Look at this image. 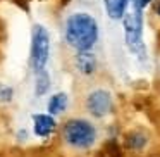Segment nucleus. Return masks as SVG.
I'll list each match as a JSON object with an SVG mask.
<instances>
[{"mask_svg": "<svg viewBox=\"0 0 160 157\" xmlns=\"http://www.w3.org/2000/svg\"><path fill=\"white\" fill-rule=\"evenodd\" d=\"M146 143H148V136L145 131H139V129L129 131L124 140V147L129 150H141L146 147Z\"/></svg>", "mask_w": 160, "mask_h": 157, "instance_id": "obj_9", "label": "nucleus"}, {"mask_svg": "<svg viewBox=\"0 0 160 157\" xmlns=\"http://www.w3.org/2000/svg\"><path fill=\"white\" fill-rule=\"evenodd\" d=\"M114 109V100L108 90L105 88H95L88 92L84 97V112L95 119H103Z\"/></svg>", "mask_w": 160, "mask_h": 157, "instance_id": "obj_5", "label": "nucleus"}, {"mask_svg": "<svg viewBox=\"0 0 160 157\" xmlns=\"http://www.w3.org/2000/svg\"><path fill=\"white\" fill-rule=\"evenodd\" d=\"M62 147L69 152L83 154L95 147L98 140V129L88 118L71 116L57 129Z\"/></svg>", "mask_w": 160, "mask_h": 157, "instance_id": "obj_1", "label": "nucleus"}, {"mask_svg": "<svg viewBox=\"0 0 160 157\" xmlns=\"http://www.w3.org/2000/svg\"><path fill=\"white\" fill-rule=\"evenodd\" d=\"M31 124H33V135L40 140H48L59 129L57 119L53 116L47 114V112H36V114H33Z\"/></svg>", "mask_w": 160, "mask_h": 157, "instance_id": "obj_6", "label": "nucleus"}, {"mask_svg": "<svg viewBox=\"0 0 160 157\" xmlns=\"http://www.w3.org/2000/svg\"><path fill=\"white\" fill-rule=\"evenodd\" d=\"M97 157H122V149L115 140H108L100 147Z\"/></svg>", "mask_w": 160, "mask_h": 157, "instance_id": "obj_12", "label": "nucleus"}, {"mask_svg": "<svg viewBox=\"0 0 160 157\" xmlns=\"http://www.w3.org/2000/svg\"><path fill=\"white\" fill-rule=\"evenodd\" d=\"M152 0H132V11L124 14V33L126 43L132 54L143 57L145 55V45H143V9Z\"/></svg>", "mask_w": 160, "mask_h": 157, "instance_id": "obj_3", "label": "nucleus"}, {"mask_svg": "<svg viewBox=\"0 0 160 157\" xmlns=\"http://www.w3.org/2000/svg\"><path fill=\"white\" fill-rule=\"evenodd\" d=\"M50 57V35L45 26L35 24L31 29V49H29V64L35 73L47 67Z\"/></svg>", "mask_w": 160, "mask_h": 157, "instance_id": "obj_4", "label": "nucleus"}, {"mask_svg": "<svg viewBox=\"0 0 160 157\" xmlns=\"http://www.w3.org/2000/svg\"><path fill=\"white\" fill-rule=\"evenodd\" d=\"M50 86H52V81H50V74L47 69L40 71V73H35V95L36 97H43L50 92Z\"/></svg>", "mask_w": 160, "mask_h": 157, "instance_id": "obj_11", "label": "nucleus"}, {"mask_svg": "<svg viewBox=\"0 0 160 157\" xmlns=\"http://www.w3.org/2000/svg\"><path fill=\"white\" fill-rule=\"evenodd\" d=\"M66 42L76 52L91 50L98 40V24L93 16L86 12H74L66 21Z\"/></svg>", "mask_w": 160, "mask_h": 157, "instance_id": "obj_2", "label": "nucleus"}, {"mask_svg": "<svg viewBox=\"0 0 160 157\" xmlns=\"http://www.w3.org/2000/svg\"><path fill=\"white\" fill-rule=\"evenodd\" d=\"M74 66H76L78 73L83 76H91L97 71V57L91 50H84V52H76L74 55Z\"/></svg>", "mask_w": 160, "mask_h": 157, "instance_id": "obj_7", "label": "nucleus"}, {"mask_svg": "<svg viewBox=\"0 0 160 157\" xmlns=\"http://www.w3.org/2000/svg\"><path fill=\"white\" fill-rule=\"evenodd\" d=\"M12 100H14V88L0 83V105H9Z\"/></svg>", "mask_w": 160, "mask_h": 157, "instance_id": "obj_13", "label": "nucleus"}, {"mask_svg": "<svg viewBox=\"0 0 160 157\" xmlns=\"http://www.w3.org/2000/svg\"><path fill=\"white\" fill-rule=\"evenodd\" d=\"M103 4L110 19H122L126 14L129 0H103Z\"/></svg>", "mask_w": 160, "mask_h": 157, "instance_id": "obj_10", "label": "nucleus"}, {"mask_svg": "<svg viewBox=\"0 0 160 157\" xmlns=\"http://www.w3.org/2000/svg\"><path fill=\"white\" fill-rule=\"evenodd\" d=\"M67 109H69V97L66 92H57V93L50 95L47 100V114L53 116L55 119L66 114Z\"/></svg>", "mask_w": 160, "mask_h": 157, "instance_id": "obj_8", "label": "nucleus"}, {"mask_svg": "<svg viewBox=\"0 0 160 157\" xmlns=\"http://www.w3.org/2000/svg\"><path fill=\"white\" fill-rule=\"evenodd\" d=\"M157 12H158V16H160V2H158V5H157Z\"/></svg>", "mask_w": 160, "mask_h": 157, "instance_id": "obj_14", "label": "nucleus"}]
</instances>
